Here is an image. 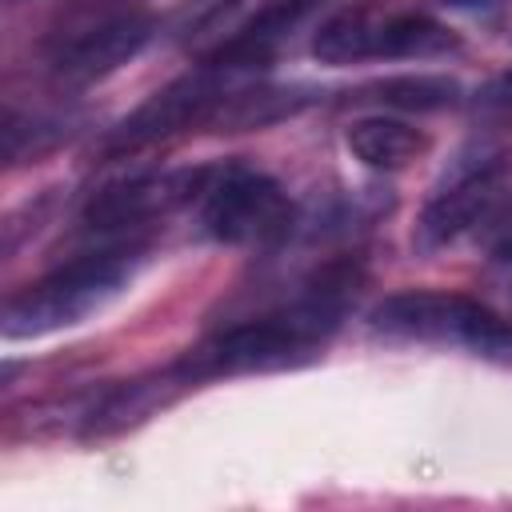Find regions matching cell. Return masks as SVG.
Listing matches in <instances>:
<instances>
[{
  "label": "cell",
  "instance_id": "obj_1",
  "mask_svg": "<svg viewBox=\"0 0 512 512\" xmlns=\"http://www.w3.org/2000/svg\"><path fill=\"white\" fill-rule=\"evenodd\" d=\"M364 288V256L344 252L320 268H312L288 300L276 308L224 324L208 332L200 344L184 348L172 368L184 376L188 388L212 384L224 376H252V372H284L316 360L324 344L340 332L348 308Z\"/></svg>",
  "mask_w": 512,
  "mask_h": 512
},
{
  "label": "cell",
  "instance_id": "obj_2",
  "mask_svg": "<svg viewBox=\"0 0 512 512\" xmlns=\"http://www.w3.org/2000/svg\"><path fill=\"white\" fill-rule=\"evenodd\" d=\"M144 252H148L144 236H116L24 284L4 300L0 312L4 340H36L100 312L108 300H116L128 288Z\"/></svg>",
  "mask_w": 512,
  "mask_h": 512
},
{
  "label": "cell",
  "instance_id": "obj_3",
  "mask_svg": "<svg viewBox=\"0 0 512 512\" xmlns=\"http://www.w3.org/2000/svg\"><path fill=\"white\" fill-rule=\"evenodd\" d=\"M460 48V36L412 0H356L312 32V56L332 68L364 60H432Z\"/></svg>",
  "mask_w": 512,
  "mask_h": 512
},
{
  "label": "cell",
  "instance_id": "obj_4",
  "mask_svg": "<svg viewBox=\"0 0 512 512\" xmlns=\"http://www.w3.org/2000/svg\"><path fill=\"white\" fill-rule=\"evenodd\" d=\"M368 324L376 336L404 340V344H444V348H468L480 356L512 352V320L468 292L404 288L384 296L372 308Z\"/></svg>",
  "mask_w": 512,
  "mask_h": 512
},
{
  "label": "cell",
  "instance_id": "obj_5",
  "mask_svg": "<svg viewBox=\"0 0 512 512\" xmlns=\"http://www.w3.org/2000/svg\"><path fill=\"white\" fill-rule=\"evenodd\" d=\"M200 204L204 236L232 248H276L296 232V204L288 192L256 168L224 164L212 168Z\"/></svg>",
  "mask_w": 512,
  "mask_h": 512
},
{
  "label": "cell",
  "instance_id": "obj_6",
  "mask_svg": "<svg viewBox=\"0 0 512 512\" xmlns=\"http://www.w3.org/2000/svg\"><path fill=\"white\" fill-rule=\"evenodd\" d=\"M236 72L216 68V64H196L192 72L176 76L172 84L156 88L144 104H136L120 124H112L100 136V156H132L144 148H156L172 136H184L192 128H208L224 96L236 88Z\"/></svg>",
  "mask_w": 512,
  "mask_h": 512
},
{
  "label": "cell",
  "instance_id": "obj_7",
  "mask_svg": "<svg viewBox=\"0 0 512 512\" xmlns=\"http://www.w3.org/2000/svg\"><path fill=\"white\" fill-rule=\"evenodd\" d=\"M512 192V152L500 144H480L476 152H464L452 172L440 180L432 200L424 204L412 244L420 252H436L460 236H472L480 220Z\"/></svg>",
  "mask_w": 512,
  "mask_h": 512
},
{
  "label": "cell",
  "instance_id": "obj_8",
  "mask_svg": "<svg viewBox=\"0 0 512 512\" xmlns=\"http://www.w3.org/2000/svg\"><path fill=\"white\" fill-rule=\"evenodd\" d=\"M212 168H164V172H132L120 180L100 184L84 200V228L92 236H140L156 220L172 216L176 208L204 196Z\"/></svg>",
  "mask_w": 512,
  "mask_h": 512
},
{
  "label": "cell",
  "instance_id": "obj_9",
  "mask_svg": "<svg viewBox=\"0 0 512 512\" xmlns=\"http://www.w3.org/2000/svg\"><path fill=\"white\" fill-rule=\"evenodd\" d=\"M156 36V20L148 12H116L104 16L80 32H72L68 40L56 44L52 52V72L64 84H92L112 76L116 68H124L128 60H136Z\"/></svg>",
  "mask_w": 512,
  "mask_h": 512
},
{
  "label": "cell",
  "instance_id": "obj_10",
  "mask_svg": "<svg viewBox=\"0 0 512 512\" xmlns=\"http://www.w3.org/2000/svg\"><path fill=\"white\" fill-rule=\"evenodd\" d=\"M180 392H188L184 376L168 364L132 380H116L92 392V404L80 420V436L84 440H104V436H120L136 424H144L148 416H156L160 408H168Z\"/></svg>",
  "mask_w": 512,
  "mask_h": 512
},
{
  "label": "cell",
  "instance_id": "obj_11",
  "mask_svg": "<svg viewBox=\"0 0 512 512\" xmlns=\"http://www.w3.org/2000/svg\"><path fill=\"white\" fill-rule=\"evenodd\" d=\"M320 92L308 84H236L224 104L212 116V132H252V128H268L280 124L296 112H304L308 104H316Z\"/></svg>",
  "mask_w": 512,
  "mask_h": 512
},
{
  "label": "cell",
  "instance_id": "obj_12",
  "mask_svg": "<svg viewBox=\"0 0 512 512\" xmlns=\"http://www.w3.org/2000/svg\"><path fill=\"white\" fill-rule=\"evenodd\" d=\"M344 144H348V152H352L364 168H372V172H400V168L416 164V160L432 148L428 132H420V128L408 124V120L384 116V112L352 120L348 132H344Z\"/></svg>",
  "mask_w": 512,
  "mask_h": 512
},
{
  "label": "cell",
  "instance_id": "obj_13",
  "mask_svg": "<svg viewBox=\"0 0 512 512\" xmlns=\"http://www.w3.org/2000/svg\"><path fill=\"white\" fill-rule=\"evenodd\" d=\"M356 100H376V104L400 108V112H444V108L460 104V84L452 76H436V72H408V76H388V80L360 88Z\"/></svg>",
  "mask_w": 512,
  "mask_h": 512
},
{
  "label": "cell",
  "instance_id": "obj_14",
  "mask_svg": "<svg viewBox=\"0 0 512 512\" xmlns=\"http://www.w3.org/2000/svg\"><path fill=\"white\" fill-rule=\"evenodd\" d=\"M68 136V128L60 120H32V116H16L12 108L4 112V160L20 164L28 156H40L44 148L60 144Z\"/></svg>",
  "mask_w": 512,
  "mask_h": 512
},
{
  "label": "cell",
  "instance_id": "obj_15",
  "mask_svg": "<svg viewBox=\"0 0 512 512\" xmlns=\"http://www.w3.org/2000/svg\"><path fill=\"white\" fill-rule=\"evenodd\" d=\"M472 120L488 136H512V72L492 76L472 96Z\"/></svg>",
  "mask_w": 512,
  "mask_h": 512
},
{
  "label": "cell",
  "instance_id": "obj_16",
  "mask_svg": "<svg viewBox=\"0 0 512 512\" xmlns=\"http://www.w3.org/2000/svg\"><path fill=\"white\" fill-rule=\"evenodd\" d=\"M472 240H476V248H480L492 264L512 268V192L480 220V228L472 232Z\"/></svg>",
  "mask_w": 512,
  "mask_h": 512
},
{
  "label": "cell",
  "instance_id": "obj_17",
  "mask_svg": "<svg viewBox=\"0 0 512 512\" xmlns=\"http://www.w3.org/2000/svg\"><path fill=\"white\" fill-rule=\"evenodd\" d=\"M444 8H456V12H472V16H492L500 12L508 0H440Z\"/></svg>",
  "mask_w": 512,
  "mask_h": 512
},
{
  "label": "cell",
  "instance_id": "obj_18",
  "mask_svg": "<svg viewBox=\"0 0 512 512\" xmlns=\"http://www.w3.org/2000/svg\"><path fill=\"white\" fill-rule=\"evenodd\" d=\"M504 316H508V320H512V296H508V312H504Z\"/></svg>",
  "mask_w": 512,
  "mask_h": 512
}]
</instances>
